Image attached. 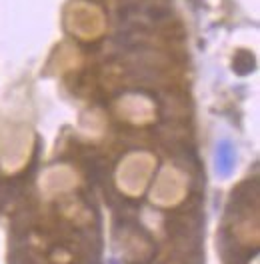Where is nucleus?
<instances>
[{"label": "nucleus", "instance_id": "3", "mask_svg": "<svg viewBox=\"0 0 260 264\" xmlns=\"http://www.w3.org/2000/svg\"><path fill=\"white\" fill-rule=\"evenodd\" d=\"M162 190H168L164 192L166 196H162V202L160 204H176L180 198H182V192H180V186H178V182H176V178L170 174V170H164L162 172V178H160V182H158V186H156V194L158 192H162Z\"/></svg>", "mask_w": 260, "mask_h": 264}, {"label": "nucleus", "instance_id": "1", "mask_svg": "<svg viewBox=\"0 0 260 264\" xmlns=\"http://www.w3.org/2000/svg\"><path fill=\"white\" fill-rule=\"evenodd\" d=\"M122 250H124V258L130 262H142V260H148L150 254H152V246L150 242L136 234V232H128L124 236V242H122Z\"/></svg>", "mask_w": 260, "mask_h": 264}, {"label": "nucleus", "instance_id": "2", "mask_svg": "<svg viewBox=\"0 0 260 264\" xmlns=\"http://www.w3.org/2000/svg\"><path fill=\"white\" fill-rule=\"evenodd\" d=\"M232 234L236 238V242L242 246H256L258 244V224H256V218L250 222V214H246L244 218H240L234 228H232Z\"/></svg>", "mask_w": 260, "mask_h": 264}, {"label": "nucleus", "instance_id": "4", "mask_svg": "<svg viewBox=\"0 0 260 264\" xmlns=\"http://www.w3.org/2000/svg\"><path fill=\"white\" fill-rule=\"evenodd\" d=\"M146 14L152 22H164V20L170 18V8L162 6V4H154L146 10Z\"/></svg>", "mask_w": 260, "mask_h": 264}]
</instances>
